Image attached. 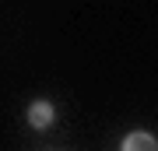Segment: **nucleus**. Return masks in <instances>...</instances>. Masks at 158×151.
Returning a JSON list of instances; mask_svg holds the SVG:
<instances>
[{"label": "nucleus", "instance_id": "1", "mask_svg": "<svg viewBox=\"0 0 158 151\" xmlns=\"http://www.w3.org/2000/svg\"><path fill=\"white\" fill-rule=\"evenodd\" d=\"M53 123H56V106L49 99H35L28 106V127L32 130H49Z\"/></svg>", "mask_w": 158, "mask_h": 151}, {"label": "nucleus", "instance_id": "2", "mask_svg": "<svg viewBox=\"0 0 158 151\" xmlns=\"http://www.w3.org/2000/svg\"><path fill=\"white\" fill-rule=\"evenodd\" d=\"M123 151H158V137L148 130H130L123 137Z\"/></svg>", "mask_w": 158, "mask_h": 151}]
</instances>
